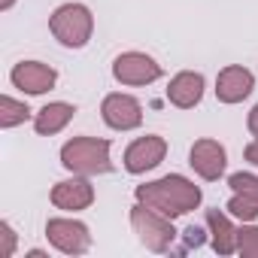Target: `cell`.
Segmentation results:
<instances>
[{"label":"cell","instance_id":"cell-21","mask_svg":"<svg viewBox=\"0 0 258 258\" xmlns=\"http://www.w3.org/2000/svg\"><path fill=\"white\" fill-rule=\"evenodd\" d=\"M182 237H185V249H201L204 240H207L204 228H198V225H188V228L182 231Z\"/></svg>","mask_w":258,"mask_h":258},{"label":"cell","instance_id":"cell-2","mask_svg":"<svg viewBox=\"0 0 258 258\" xmlns=\"http://www.w3.org/2000/svg\"><path fill=\"white\" fill-rule=\"evenodd\" d=\"M112 143L100 140V137H73L61 146V164L64 170L76 173V176H97V173H109L112 170V158H109Z\"/></svg>","mask_w":258,"mask_h":258},{"label":"cell","instance_id":"cell-7","mask_svg":"<svg viewBox=\"0 0 258 258\" xmlns=\"http://www.w3.org/2000/svg\"><path fill=\"white\" fill-rule=\"evenodd\" d=\"M46 240L64 255H82L91 246L88 225L79 219H49L46 222Z\"/></svg>","mask_w":258,"mask_h":258},{"label":"cell","instance_id":"cell-22","mask_svg":"<svg viewBox=\"0 0 258 258\" xmlns=\"http://www.w3.org/2000/svg\"><path fill=\"white\" fill-rule=\"evenodd\" d=\"M243 158H246L252 167H258V137H255V140H252V143L243 149Z\"/></svg>","mask_w":258,"mask_h":258},{"label":"cell","instance_id":"cell-9","mask_svg":"<svg viewBox=\"0 0 258 258\" xmlns=\"http://www.w3.org/2000/svg\"><path fill=\"white\" fill-rule=\"evenodd\" d=\"M188 164H191V170H195L201 179L216 182V179L225 176L228 152H225V146H222L219 140L204 137V140H198V143L191 146V152H188Z\"/></svg>","mask_w":258,"mask_h":258},{"label":"cell","instance_id":"cell-12","mask_svg":"<svg viewBox=\"0 0 258 258\" xmlns=\"http://www.w3.org/2000/svg\"><path fill=\"white\" fill-rule=\"evenodd\" d=\"M52 207L64 210V213H79V210H88L94 204V185L88 182V176H70V179H61L52 195H49Z\"/></svg>","mask_w":258,"mask_h":258},{"label":"cell","instance_id":"cell-24","mask_svg":"<svg viewBox=\"0 0 258 258\" xmlns=\"http://www.w3.org/2000/svg\"><path fill=\"white\" fill-rule=\"evenodd\" d=\"M28 258H49V255H46L43 249H31V252H28Z\"/></svg>","mask_w":258,"mask_h":258},{"label":"cell","instance_id":"cell-6","mask_svg":"<svg viewBox=\"0 0 258 258\" xmlns=\"http://www.w3.org/2000/svg\"><path fill=\"white\" fill-rule=\"evenodd\" d=\"M100 115H103L106 127H112V131H134V127L143 124V103L134 94L112 91L103 97Z\"/></svg>","mask_w":258,"mask_h":258},{"label":"cell","instance_id":"cell-15","mask_svg":"<svg viewBox=\"0 0 258 258\" xmlns=\"http://www.w3.org/2000/svg\"><path fill=\"white\" fill-rule=\"evenodd\" d=\"M73 115H76V106L67 103V100L46 103L43 109L34 112V131H37L40 137H55V134H61L64 127L70 124Z\"/></svg>","mask_w":258,"mask_h":258},{"label":"cell","instance_id":"cell-20","mask_svg":"<svg viewBox=\"0 0 258 258\" xmlns=\"http://www.w3.org/2000/svg\"><path fill=\"white\" fill-rule=\"evenodd\" d=\"M0 237H4V255L13 258V255H16V231H13V225H10L7 219L0 222Z\"/></svg>","mask_w":258,"mask_h":258},{"label":"cell","instance_id":"cell-8","mask_svg":"<svg viewBox=\"0 0 258 258\" xmlns=\"http://www.w3.org/2000/svg\"><path fill=\"white\" fill-rule=\"evenodd\" d=\"M164 158H167V140L158 134H146V137H137L124 149V170L140 176V173L155 170Z\"/></svg>","mask_w":258,"mask_h":258},{"label":"cell","instance_id":"cell-1","mask_svg":"<svg viewBox=\"0 0 258 258\" xmlns=\"http://www.w3.org/2000/svg\"><path fill=\"white\" fill-rule=\"evenodd\" d=\"M134 198H137L140 204H146L149 210L167 216V219H179V216H185V213H191V210L201 207L204 191H201V185H195L188 176H182V173H167V176H161V179H152V182H146V185H137Z\"/></svg>","mask_w":258,"mask_h":258},{"label":"cell","instance_id":"cell-5","mask_svg":"<svg viewBox=\"0 0 258 258\" xmlns=\"http://www.w3.org/2000/svg\"><path fill=\"white\" fill-rule=\"evenodd\" d=\"M161 76H164L161 64H158L152 55H146V52H121V55L112 61V79L121 82V85L140 88V85L158 82Z\"/></svg>","mask_w":258,"mask_h":258},{"label":"cell","instance_id":"cell-3","mask_svg":"<svg viewBox=\"0 0 258 258\" xmlns=\"http://www.w3.org/2000/svg\"><path fill=\"white\" fill-rule=\"evenodd\" d=\"M49 31L61 46L82 49V46H88V40L94 34V16L85 4H61L49 16Z\"/></svg>","mask_w":258,"mask_h":258},{"label":"cell","instance_id":"cell-4","mask_svg":"<svg viewBox=\"0 0 258 258\" xmlns=\"http://www.w3.org/2000/svg\"><path fill=\"white\" fill-rule=\"evenodd\" d=\"M131 228H134L137 240H140L146 249H152V252H167V249L173 246V240H176L173 219H167V216L149 210V207L140 204V201L131 207Z\"/></svg>","mask_w":258,"mask_h":258},{"label":"cell","instance_id":"cell-16","mask_svg":"<svg viewBox=\"0 0 258 258\" xmlns=\"http://www.w3.org/2000/svg\"><path fill=\"white\" fill-rule=\"evenodd\" d=\"M28 118H31V106H28L25 100H16V97H10V94L0 97V127H4V131L25 124Z\"/></svg>","mask_w":258,"mask_h":258},{"label":"cell","instance_id":"cell-10","mask_svg":"<svg viewBox=\"0 0 258 258\" xmlns=\"http://www.w3.org/2000/svg\"><path fill=\"white\" fill-rule=\"evenodd\" d=\"M10 82L22 94H46V91L55 88L58 73H55V67H49L43 61H19L10 70Z\"/></svg>","mask_w":258,"mask_h":258},{"label":"cell","instance_id":"cell-13","mask_svg":"<svg viewBox=\"0 0 258 258\" xmlns=\"http://www.w3.org/2000/svg\"><path fill=\"white\" fill-rule=\"evenodd\" d=\"M204 88H207V82H204L201 73L182 70V73H176V76L170 79V85H167V100H170L173 106H179V109H191V106L201 103Z\"/></svg>","mask_w":258,"mask_h":258},{"label":"cell","instance_id":"cell-19","mask_svg":"<svg viewBox=\"0 0 258 258\" xmlns=\"http://www.w3.org/2000/svg\"><path fill=\"white\" fill-rule=\"evenodd\" d=\"M225 210L234 219H240V222H255L258 219V204L252 198H243V195H231V201L225 204Z\"/></svg>","mask_w":258,"mask_h":258},{"label":"cell","instance_id":"cell-25","mask_svg":"<svg viewBox=\"0 0 258 258\" xmlns=\"http://www.w3.org/2000/svg\"><path fill=\"white\" fill-rule=\"evenodd\" d=\"M13 4H16V0H0V10L7 13V10H13Z\"/></svg>","mask_w":258,"mask_h":258},{"label":"cell","instance_id":"cell-18","mask_svg":"<svg viewBox=\"0 0 258 258\" xmlns=\"http://www.w3.org/2000/svg\"><path fill=\"white\" fill-rule=\"evenodd\" d=\"M228 188H231L234 195L252 198V201L258 204V176H255V173H246V170L231 173V176H228Z\"/></svg>","mask_w":258,"mask_h":258},{"label":"cell","instance_id":"cell-23","mask_svg":"<svg viewBox=\"0 0 258 258\" xmlns=\"http://www.w3.org/2000/svg\"><path fill=\"white\" fill-rule=\"evenodd\" d=\"M246 127H249V134H252V137H258V103L249 109V115H246Z\"/></svg>","mask_w":258,"mask_h":258},{"label":"cell","instance_id":"cell-17","mask_svg":"<svg viewBox=\"0 0 258 258\" xmlns=\"http://www.w3.org/2000/svg\"><path fill=\"white\" fill-rule=\"evenodd\" d=\"M237 255L243 258H258V228L243 222L237 228Z\"/></svg>","mask_w":258,"mask_h":258},{"label":"cell","instance_id":"cell-11","mask_svg":"<svg viewBox=\"0 0 258 258\" xmlns=\"http://www.w3.org/2000/svg\"><path fill=\"white\" fill-rule=\"evenodd\" d=\"M252 88H255V76H252V70H246L240 64H228L216 76V97H219V103H228V106L243 103L252 94Z\"/></svg>","mask_w":258,"mask_h":258},{"label":"cell","instance_id":"cell-14","mask_svg":"<svg viewBox=\"0 0 258 258\" xmlns=\"http://www.w3.org/2000/svg\"><path fill=\"white\" fill-rule=\"evenodd\" d=\"M207 222V231H210V243L219 255H234L237 252V228L231 222V213L225 210H207L204 216Z\"/></svg>","mask_w":258,"mask_h":258}]
</instances>
